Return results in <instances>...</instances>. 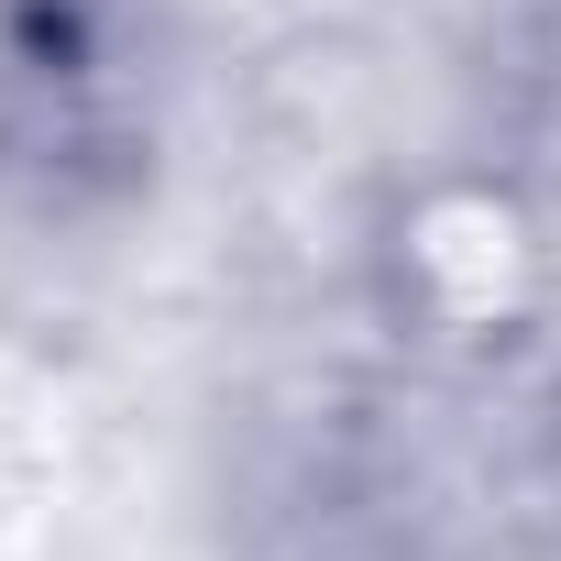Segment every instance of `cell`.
<instances>
[{
  "instance_id": "6da1fadb",
  "label": "cell",
  "mask_w": 561,
  "mask_h": 561,
  "mask_svg": "<svg viewBox=\"0 0 561 561\" xmlns=\"http://www.w3.org/2000/svg\"><path fill=\"white\" fill-rule=\"evenodd\" d=\"M144 144V23L133 0H0V176L78 198Z\"/></svg>"
},
{
  "instance_id": "7a4b0ae2",
  "label": "cell",
  "mask_w": 561,
  "mask_h": 561,
  "mask_svg": "<svg viewBox=\"0 0 561 561\" xmlns=\"http://www.w3.org/2000/svg\"><path fill=\"white\" fill-rule=\"evenodd\" d=\"M506 111L539 176H561V0H517V34H506Z\"/></svg>"
}]
</instances>
